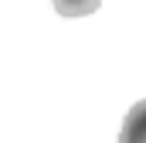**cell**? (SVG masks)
Wrapping results in <instances>:
<instances>
[{
    "label": "cell",
    "instance_id": "1",
    "mask_svg": "<svg viewBox=\"0 0 146 143\" xmlns=\"http://www.w3.org/2000/svg\"><path fill=\"white\" fill-rule=\"evenodd\" d=\"M119 143H146V99L126 112L122 130H119Z\"/></svg>",
    "mask_w": 146,
    "mask_h": 143
},
{
    "label": "cell",
    "instance_id": "2",
    "mask_svg": "<svg viewBox=\"0 0 146 143\" xmlns=\"http://www.w3.org/2000/svg\"><path fill=\"white\" fill-rule=\"evenodd\" d=\"M102 0H54V10L61 17H88L99 10Z\"/></svg>",
    "mask_w": 146,
    "mask_h": 143
}]
</instances>
